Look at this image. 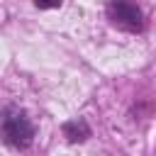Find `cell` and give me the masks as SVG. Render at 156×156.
Returning <instances> with one entry per match:
<instances>
[{"instance_id": "1", "label": "cell", "mask_w": 156, "mask_h": 156, "mask_svg": "<svg viewBox=\"0 0 156 156\" xmlns=\"http://www.w3.org/2000/svg\"><path fill=\"white\" fill-rule=\"evenodd\" d=\"M0 139L17 151H24V149L32 146L34 124L27 117L24 110H20V107H5L2 110V115H0Z\"/></svg>"}, {"instance_id": "2", "label": "cell", "mask_w": 156, "mask_h": 156, "mask_svg": "<svg viewBox=\"0 0 156 156\" xmlns=\"http://www.w3.org/2000/svg\"><path fill=\"white\" fill-rule=\"evenodd\" d=\"M105 12H107V20L122 32H141L144 29L141 10L132 0H107Z\"/></svg>"}, {"instance_id": "3", "label": "cell", "mask_w": 156, "mask_h": 156, "mask_svg": "<svg viewBox=\"0 0 156 156\" xmlns=\"http://www.w3.org/2000/svg\"><path fill=\"white\" fill-rule=\"evenodd\" d=\"M63 134L68 136V141H85L90 136V127L85 119H73V122H66L63 124Z\"/></svg>"}, {"instance_id": "4", "label": "cell", "mask_w": 156, "mask_h": 156, "mask_svg": "<svg viewBox=\"0 0 156 156\" xmlns=\"http://www.w3.org/2000/svg\"><path fill=\"white\" fill-rule=\"evenodd\" d=\"M34 5H37L39 10H54V7L61 5V0H34Z\"/></svg>"}]
</instances>
